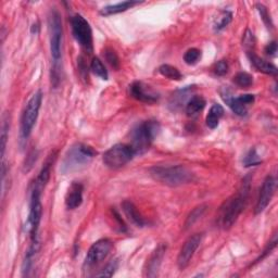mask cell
<instances>
[{
    "label": "cell",
    "instance_id": "30",
    "mask_svg": "<svg viewBox=\"0 0 278 278\" xmlns=\"http://www.w3.org/2000/svg\"><path fill=\"white\" fill-rule=\"evenodd\" d=\"M231 16L233 14L229 11H222L214 22L215 31H222L223 29H225L230 23Z\"/></svg>",
    "mask_w": 278,
    "mask_h": 278
},
{
    "label": "cell",
    "instance_id": "38",
    "mask_svg": "<svg viewBox=\"0 0 278 278\" xmlns=\"http://www.w3.org/2000/svg\"><path fill=\"white\" fill-rule=\"evenodd\" d=\"M238 100L240 101V103H242L245 107L250 106L254 102V96L251 94H245V95H240L239 97H237Z\"/></svg>",
    "mask_w": 278,
    "mask_h": 278
},
{
    "label": "cell",
    "instance_id": "6",
    "mask_svg": "<svg viewBox=\"0 0 278 278\" xmlns=\"http://www.w3.org/2000/svg\"><path fill=\"white\" fill-rule=\"evenodd\" d=\"M42 101V92L40 90L35 92L29 102L26 103L24 111L21 117V124H20V145L23 147L28 139L30 138L32 130L34 128L35 123H36L39 110L41 107Z\"/></svg>",
    "mask_w": 278,
    "mask_h": 278
},
{
    "label": "cell",
    "instance_id": "37",
    "mask_svg": "<svg viewBox=\"0 0 278 278\" xmlns=\"http://www.w3.org/2000/svg\"><path fill=\"white\" fill-rule=\"evenodd\" d=\"M228 72V63L225 60H221L214 66V73L217 76H224Z\"/></svg>",
    "mask_w": 278,
    "mask_h": 278
},
{
    "label": "cell",
    "instance_id": "11",
    "mask_svg": "<svg viewBox=\"0 0 278 278\" xmlns=\"http://www.w3.org/2000/svg\"><path fill=\"white\" fill-rule=\"evenodd\" d=\"M201 240H202V235L195 234L185 241L184 246L181 247L178 258H177V266L180 271H184V269L188 266L191 259H193L195 254V252L199 248L200 243H201Z\"/></svg>",
    "mask_w": 278,
    "mask_h": 278
},
{
    "label": "cell",
    "instance_id": "1",
    "mask_svg": "<svg viewBox=\"0 0 278 278\" xmlns=\"http://www.w3.org/2000/svg\"><path fill=\"white\" fill-rule=\"evenodd\" d=\"M251 175H247L243 178L237 193L226 200L220 207L219 224L223 229H229L245 210L251 189Z\"/></svg>",
    "mask_w": 278,
    "mask_h": 278
},
{
    "label": "cell",
    "instance_id": "17",
    "mask_svg": "<svg viewBox=\"0 0 278 278\" xmlns=\"http://www.w3.org/2000/svg\"><path fill=\"white\" fill-rule=\"evenodd\" d=\"M122 207H123V211L127 219L130 221V223H133L135 226H137V227H144V226H146L147 222L145 221L143 215L139 213L136 205L132 201L125 200V201L122 203Z\"/></svg>",
    "mask_w": 278,
    "mask_h": 278
},
{
    "label": "cell",
    "instance_id": "20",
    "mask_svg": "<svg viewBox=\"0 0 278 278\" xmlns=\"http://www.w3.org/2000/svg\"><path fill=\"white\" fill-rule=\"evenodd\" d=\"M139 4V2H132V0H127V2H123V3H119V4H114V5H110L107 7H103L100 10V14L103 16H109V15H113V14H118V13H122L127 11L128 9L133 8Z\"/></svg>",
    "mask_w": 278,
    "mask_h": 278
},
{
    "label": "cell",
    "instance_id": "10",
    "mask_svg": "<svg viewBox=\"0 0 278 278\" xmlns=\"http://www.w3.org/2000/svg\"><path fill=\"white\" fill-rule=\"evenodd\" d=\"M113 248V242L108 239L103 238L92 243V246L89 248L87 256L85 258L84 267L91 268L96 265L101 263L102 261L106 259Z\"/></svg>",
    "mask_w": 278,
    "mask_h": 278
},
{
    "label": "cell",
    "instance_id": "26",
    "mask_svg": "<svg viewBox=\"0 0 278 278\" xmlns=\"http://www.w3.org/2000/svg\"><path fill=\"white\" fill-rule=\"evenodd\" d=\"M206 211V205L205 204H200L198 206H196L193 211L189 213V215L187 216L186 222H185V228H189L193 226L197 221H199L201 219L202 215L204 214V212Z\"/></svg>",
    "mask_w": 278,
    "mask_h": 278
},
{
    "label": "cell",
    "instance_id": "2",
    "mask_svg": "<svg viewBox=\"0 0 278 278\" xmlns=\"http://www.w3.org/2000/svg\"><path fill=\"white\" fill-rule=\"evenodd\" d=\"M161 126L158 121L149 120L137 124L130 130V143L135 155H142L150 149L154 138L160 133Z\"/></svg>",
    "mask_w": 278,
    "mask_h": 278
},
{
    "label": "cell",
    "instance_id": "9",
    "mask_svg": "<svg viewBox=\"0 0 278 278\" xmlns=\"http://www.w3.org/2000/svg\"><path fill=\"white\" fill-rule=\"evenodd\" d=\"M41 190L35 188L32 191L29 219L26 222V231L30 234L32 240L38 239V228L42 214V205L40 201Z\"/></svg>",
    "mask_w": 278,
    "mask_h": 278
},
{
    "label": "cell",
    "instance_id": "40",
    "mask_svg": "<svg viewBox=\"0 0 278 278\" xmlns=\"http://www.w3.org/2000/svg\"><path fill=\"white\" fill-rule=\"evenodd\" d=\"M276 52H277V43L275 40H273L265 47V54L269 57H274L276 56Z\"/></svg>",
    "mask_w": 278,
    "mask_h": 278
},
{
    "label": "cell",
    "instance_id": "36",
    "mask_svg": "<svg viewBox=\"0 0 278 278\" xmlns=\"http://www.w3.org/2000/svg\"><path fill=\"white\" fill-rule=\"evenodd\" d=\"M257 8H258V11L260 12V15L261 17H262L263 22L265 23V25L267 26V29H273V23H272V19H271V15H269L268 11L266 7H264L263 5H257Z\"/></svg>",
    "mask_w": 278,
    "mask_h": 278
},
{
    "label": "cell",
    "instance_id": "14",
    "mask_svg": "<svg viewBox=\"0 0 278 278\" xmlns=\"http://www.w3.org/2000/svg\"><path fill=\"white\" fill-rule=\"evenodd\" d=\"M167 245L160 243V245L154 249L150 258L148 259L147 264L145 267V276L147 277H155L158 276L162 261L164 259L165 253H167Z\"/></svg>",
    "mask_w": 278,
    "mask_h": 278
},
{
    "label": "cell",
    "instance_id": "12",
    "mask_svg": "<svg viewBox=\"0 0 278 278\" xmlns=\"http://www.w3.org/2000/svg\"><path fill=\"white\" fill-rule=\"evenodd\" d=\"M275 189H276V178L273 175H268L264 179L263 184L260 189L259 198H258V201L254 208L256 214L262 213L268 206L269 202L272 201V198L275 194Z\"/></svg>",
    "mask_w": 278,
    "mask_h": 278
},
{
    "label": "cell",
    "instance_id": "25",
    "mask_svg": "<svg viewBox=\"0 0 278 278\" xmlns=\"http://www.w3.org/2000/svg\"><path fill=\"white\" fill-rule=\"evenodd\" d=\"M159 72L162 76L169 78V80L172 81H180L182 78L181 73L179 72V70L175 66L170 65V64H162L159 67Z\"/></svg>",
    "mask_w": 278,
    "mask_h": 278
},
{
    "label": "cell",
    "instance_id": "3",
    "mask_svg": "<svg viewBox=\"0 0 278 278\" xmlns=\"http://www.w3.org/2000/svg\"><path fill=\"white\" fill-rule=\"evenodd\" d=\"M149 173L155 181L170 187L186 185L194 180V174L182 165H154Z\"/></svg>",
    "mask_w": 278,
    "mask_h": 278
},
{
    "label": "cell",
    "instance_id": "28",
    "mask_svg": "<svg viewBox=\"0 0 278 278\" xmlns=\"http://www.w3.org/2000/svg\"><path fill=\"white\" fill-rule=\"evenodd\" d=\"M191 87H193V86H188L184 89L178 90L175 95H173L172 100H171L170 103H171V106L174 107V109H176L177 106H181V103L185 102V99L187 98V96L191 92V90H193Z\"/></svg>",
    "mask_w": 278,
    "mask_h": 278
},
{
    "label": "cell",
    "instance_id": "15",
    "mask_svg": "<svg viewBox=\"0 0 278 278\" xmlns=\"http://www.w3.org/2000/svg\"><path fill=\"white\" fill-rule=\"evenodd\" d=\"M84 186L78 181H73L70 185L65 196V205L68 210H75L83 203Z\"/></svg>",
    "mask_w": 278,
    "mask_h": 278
},
{
    "label": "cell",
    "instance_id": "16",
    "mask_svg": "<svg viewBox=\"0 0 278 278\" xmlns=\"http://www.w3.org/2000/svg\"><path fill=\"white\" fill-rule=\"evenodd\" d=\"M221 96L224 100V102L227 104V106L230 108V110L235 113L236 115L239 117H246L248 113V109L247 107L243 106L242 103H240V101L238 100L237 97H234L231 95L230 90H228L227 88H224L221 90Z\"/></svg>",
    "mask_w": 278,
    "mask_h": 278
},
{
    "label": "cell",
    "instance_id": "35",
    "mask_svg": "<svg viewBox=\"0 0 278 278\" xmlns=\"http://www.w3.org/2000/svg\"><path fill=\"white\" fill-rule=\"evenodd\" d=\"M104 57H106V60L109 62V64L113 67V68H119L120 67V61H119V57L115 54L114 50L112 49H107L106 52H104Z\"/></svg>",
    "mask_w": 278,
    "mask_h": 278
},
{
    "label": "cell",
    "instance_id": "33",
    "mask_svg": "<svg viewBox=\"0 0 278 278\" xmlns=\"http://www.w3.org/2000/svg\"><path fill=\"white\" fill-rule=\"evenodd\" d=\"M118 266H119V261L118 260H113L111 261L110 263H108L106 266H104L101 272L98 273L97 277H111L113 276V274L115 273V271L118 269Z\"/></svg>",
    "mask_w": 278,
    "mask_h": 278
},
{
    "label": "cell",
    "instance_id": "19",
    "mask_svg": "<svg viewBox=\"0 0 278 278\" xmlns=\"http://www.w3.org/2000/svg\"><path fill=\"white\" fill-rule=\"evenodd\" d=\"M56 156H57V153H52L51 155H49V158L46 160L45 164H43V167L39 173V175L36 179V181H35V188H37L39 190H42L43 188H45V186L47 185V182L50 178V173H51V168H52V164L55 163V160H56Z\"/></svg>",
    "mask_w": 278,
    "mask_h": 278
},
{
    "label": "cell",
    "instance_id": "39",
    "mask_svg": "<svg viewBox=\"0 0 278 278\" xmlns=\"http://www.w3.org/2000/svg\"><path fill=\"white\" fill-rule=\"evenodd\" d=\"M36 159H37V153H35V151H32L29 154L28 159H26V161L24 163V171L25 172H29L31 170V168L33 167V164L35 161H36Z\"/></svg>",
    "mask_w": 278,
    "mask_h": 278
},
{
    "label": "cell",
    "instance_id": "27",
    "mask_svg": "<svg viewBox=\"0 0 278 278\" xmlns=\"http://www.w3.org/2000/svg\"><path fill=\"white\" fill-rule=\"evenodd\" d=\"M90 70L95 75H97L103 81H108L109 74L106 66L102 63V61L99 58H94L90 63Z\"/></svg>",
    "mask_w": 278,
    "mask_h": 278
},
{
    "label": "cell",
    "instance_id": "32",
    "mask_svg": "<svg viewBox=\"0 0 278 278\" xmlns=\"http://www.w3.org/2000/svg\"><path fill=\"white\" fill-rule=\"evenodd\" d=\"M261 163H262V160H261L256 149H251L245 156V159H243V167L246 168L257 167V165H260Z\"/></svg>",
    "mask_w": 278,
    "mask_h": 278
},
{
    "label": "cell",
    "instance_id": "29",
    "mask_svg": "<svg viewBox=\"0 0 278 278\" xmlns=\"http://www.w3.org/2000/svg\"><path fill=\"white\" fill-rule=\"evenodd\" d=\"M234 82L240 88H248V87L253 84V77L247 72H239L234 77Z\"/></svg>",
    "mask_w": 278,
    "mask_h": 278
},
{
    "label": "cell",
    "instance_id": "7",
    "mask_svg": "<svg viewBox=\"0 0 278 278\" xmlns=\"http://www.w3.org/2000/svg\"><path fill=\"white\" fill-rule=\"evenodd\" d=\"M134 156L135 153L129 145L118 144L103 153L102 161L107 168L117 170L123 168Z\"/></svg>",
    "mask_w": 278,
    "mask_h": 278
},
{
    "label": "cell",
    "instance_id": "8",
    "mask_svg": "<svg viewBox=\"0 0 278 278\" xmlns=\"http://www.w3.org/2000/svg\"><path fill=\"white\" fill-rule=\"evenodd\" d=\"M71 25L75 40L87 54L90 55L94 50V39L89 23L81 14H75L71 20Z\"/></svg>",
    "mask_w": 278,
    "mask_h": 278
},
{
    "label": "cell",
    "instance_id": "13",
    "mask_svg": "<svg viewBox=\"0 0 278 278\" xmlns=\"http://www.w3.org/2000/svg\"><path fill=\"white\" fill-rule=\"evenodd\" d=\"M129 94L134 99L145 103H154L160 98L158 92H155L151 87L145 85L143 82H134L130 85Z\"/></svg>",
    "mask_w": 278,
    "mask_h": 278
},
{
    "label": "cell",
    "instance_id": "21",
    "mask_svg": "<svg viewBox=\"0 0 278 278\" xmlns=\"http://www.w3.org/2000/svg\"><path fill=\"white\" fill-rule=\"evenodd\" d=\"M38 250H39V240L38 239L32 240V243H31L28 252H26L24 262H23V266H22L23 275H29L31 268L34 264V261H35V258H36Z\"/></svg>",
    "mask_w": 278,
    "mask_h": 278
},
{
    "label": "cell",
    "instance_id": "5",
    "mask_svg": "<svg viewBox=\"0 0 278 278\" xmlns=\"http://www.w3.org/2000/svg\"><path fill=\"white\" fill-rule=\"evenodd\" d=\"M49 26V38H50V51L51 58L54 61L52 67L61 68V58H62V40H63V29L61 15L56 9H51L48 15Z\"/></svg>",
    "mask_w": 278,
    "mask_h": 278
},
{
    "label": "cell",
    "instance_id": "18",
    "mask_svg": "<svg viewBox=\"0 0 278 278\" xmlns=\"http://www.w3.org/2000/svg\"><path fill=\"white\" fill-rule=\"evenodd\" d=\"M249 56V59L251 61L252 65H253L258 71L262 72L264 74H267V75H272V76H276L277 75V67L272 64L271 62H268V61H265L264 59L258 57L256 54H253V52H249L248 54Z\"/></svg>",
    "mask_w": 278,
    "mask_h": 278
},
{
    "label": "cell",
    "instance_id": "41",
    "mask_svg": "<svg viewBox=\"0 0 278 278\" xmlns=\"http://www.w3.org/2000/svg\"><path fill=\"white\" fill-rule=\"evenodd\" d=\"M254 43V40H253V34H252L250 31H247L246 35H245V38H243V45H245L246 47L249 46V47H252Z\"/></svg>",
    "mask_w": 278,
    "mask_h": 278
},
{
    "label": "cell",
    "instance_id": "24",
    "mask_svg": "<svg viewBox=\"0 0 278 278\" xmlns=\"http://www.w3.org/2000/svg\"><path fill=\"white\" fill-rule=\"evenodd\" d=\"M2 135H0V141H2V160H5V153L7 148V142L9 137V129H10V115L9 113H4L2 118Z\"/></svg>",
    "mask_w": 278,
    "mask_h": 278
},
{
    "label": "cell",
    "instance_id": "23",
    "mask_svg": "<svg viewBox=\"0 0 278 278\" xmlns=\"http://www.w3.org/2000/svg\"><path fill=\"white\" fill-rule=\"evenodd\" d=\"M205 100L202 96H194L186 103V113L188 117H195L205 107Z\"/></svg>",
    "mask_w": 278,
    "mask_h": 278
},
{
    "label": "cell",
    "instance_id": "22",
    "mask_svg": "<svg viewBox=\"0 0 278 278\" xmlns=\"http://www.w3.org/2000/svg\"><path fill=\"white\" fill-rule=\"evenodd\" d=\"M224 115V108L221 106V104H213L211 109L208 110V113L206 115V125L208 128L215 129L217 126H219L220 120Z\"/></svg>",
    "mask_w": 278,
    "mask_h": 278
},
{
    "label": "cell",
    "instance_id": "34",
    "mask_svg": "<svg viewBox=\"0 0 278 278\" xmlns=\"http://www.w3.org/2000/svg\"><path fill=\"white\" fill-rule=\"evenodd\" d=\"M276 245H277V235L275 234L274 236H273V239L268 242L267 247H266V248L264 249V251L262 252V254H261V256L254 261V262L251 264V266H253V265L258 264V263L261 262V261H262L264 258H266V257H267L269 253H271V252L276 248Z\"/></svg>",
    "mask_w": 278,
    "mask_h": 278
},
{
    "label": "cell",
    "instance_id": "31",
    "mask_svg": "<svg viewBox=\"0 0 278 278\" xmlns=\"http://www.w3.org/2000/svg\"><path fill=\"white\" fill-rule=\"evenodd\" d=\"M201 59V51L197 48L188 49L184 55V61L188 65H195Z\"/></svg>",
    "mask_w": 278,
    "mask_h": 278
},
{
    "label": "cell",
    "instance_id": "4",
    "mask_svg": "<svg viewBox=\"0 0 278 278\" xmlns=\"http://www.w3.org/2000/svg\"><path fill=\"white\" fill-rule=\"evenodd\" d=\"M97 155L92 147L85 144L73 145L64 154L60 171L63 174L73 173L87 167Z\"/></svg>",
    "mask_w": 278,
    "mask_h": 278
}]
</instances>
